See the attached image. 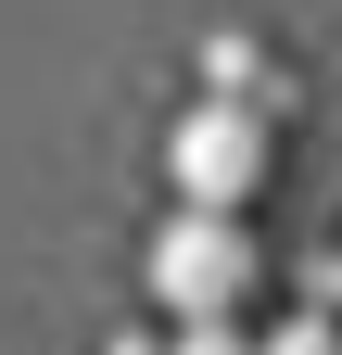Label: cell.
<instances>
[{"instance_id": "4", "label": "cell", "mask_w": 342, "mask_h": 355, "mask_svg": "<svg viewBox=\"0 0 342 355\" xmlns=\"http://www.w3.org/2000/svg\"><path fill=\"white\" fill-rule=\"evenodd\" d=\"M165 355H267V343H253L241 318H203V330H178V343H165Z\"/></svg>"}, {"instance_id": "1", "label": "cell", "mask_w": 342, "mask_h": 355, "mask_svg": "<svg viewBox=\"0 0 342 355\" xmlns=\"http://www.w3.org/2000/svg\"><path fill=\"white\" fill-rule=\"evenodd\" d=\"M140 279H152V304H165L178 330H203V318H241V304H253L267 254H253V229H241V216H190V203H178V216L152 229Z\"/></svg>"}, {"instance_id": "6", "label": "cell", "mask_w": 342, "mask_h": 355, "mask_svg": "<svg viewBox=\"0 0 342 355\" xmlns=\"http://www.w3.org/2000/svg\"><path fill=\"white\" fill-rule=\"evenodd\" d=\"M102 355H165V343H152V330H114V343H102Z\"/></svg>"}, {"instance_id": "3", "label": "cell", "mask_w": 342, "mask_h": 355, "mask_svg": "<svg viewBox=\"0 0 342 355\" xmlns=\"http://www.w3.org/2000/svg\"><path fill=\"white\" fill-rule=\"evenodd\" d=\"M267 355H342V318L330 304H291V318L267 330Z\"/></svg>"}, {"instance_id": "2", "label": "cell", "mask_w": 342, "mask_h": 355, "mask_svg": "<svg viewBox=\"0 0 342 355\" xmlns=\"http://www.w3.org/2000/svg\"><path fill=\"white\" fill-rule=\"evenodd\" d=\"M267 114L253 102H190L178 127H165V178H178V203L190 216H241L253 191H267Z\"/></svg>"}, {"instance_id": "5", "label": "cell", "mask_w": 342, "mask_h": 355, "mask_svg": "<svg viewBox=\"0 0 342 355\" xmlns=\"http://www.w3.org/2000/svg\"><path fill=\"white\" fill-rule=\"evenodd\" d=\"M305 304H330V318H342V254H330V266H305Z\"/></svg>"}]
</instances>
